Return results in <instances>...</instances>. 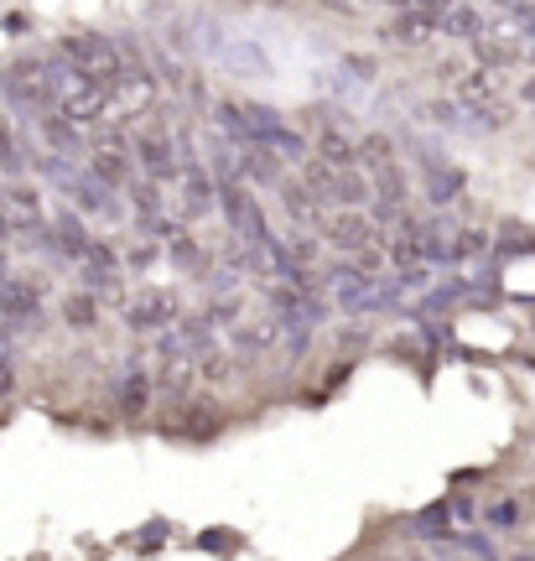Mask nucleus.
I'll return each instance as SVG.
<instances>
[{"mask_svg": "<svg viewBox=\"0 0 535 561\" xmlns=\"http://www.w3.org/2000/svg\"><path fill=\"white\" fill-rule=\"evenodd\" d=\"M62 73H68V62L62 58H21V62H11V68L0 73V89H5V100L16 104V110L47 115V110L58 104Z\"/></svg>", "mask_w": 535, "mask_h": 561, "instance_id": "nucleus-1", "label": "nucleus"}, {"mask_svg": "<svg viewBox=\"0 0 535 561\" xmlns=\"http://www.w3.org/2000/svg\"><path fill=\"white\" fill-rule=\"evenodd\" d=\"M58 58L68 62L73 73H83V79H94V83H119L130 73L125 47H119L115 37H104V32H68V37L58 42Z\"/></svg>", "mask_w": 535, "mask_h": 561, "instance_id": "nucleus-2", "label": "nucleus"}, {"mask_svg": "<svg viewBox=\"0 0 535 561\" xmlns=\"http://www.w3.org/2000/svg\"><path fill=\"white\" fill-rule=\"evenodd\" d=\"M318 240L328 244L333 255H343V261H358V255H369V250L385 244V224H379L369 208H333V214L322 219Z\"/></svg>", "mask_w": 535, "mask_h": 561, "instance_id": "nucleus-3", "label": "nucleus"}, {"mask_svg": "<svg viewBox=\"0 0 535 561\" xmlns=\"http://www.w3.org/2000/svg\"><path fill=\"white\" fill-rule=\"evenodd\" d=\"M167 214L178 224H198L218 214V178H208L198 161H182L178 178L167 182Z\"/></svg>", "mask_w": 535, "mask_h": 561, "instance_id": "nucleus-4", "label": "nucleus"}, {"mask_svg": "<svg viewBox=\"0 0 535 561\" xmlns=\"http://www.w3.org/2000/svg\"><path fill=\"white\" fill-rule=\"evenodd\" d=\"M83 172H89L94 182H104L110 193H125V187L140 178L136 151H130V136L110 130V136L89 140V151H83Z\"/></svg>", "mask_w": 535, "mask_h": 561, "instance_id": "nucleus-5", "label": "nucleus"}, {"mask_svg": "<svg viewBox=\"0 0 535 561\" xmlns=\"http://www.w3.org/2000/svg\"><path fill=\"white\" fill-rule=\"evenodd\" d=\"M182 318L178 291H161V286H140L125 297V328L136 339H151V333H172V322Z\"/></svg>", "mask_w": 535, "mask_h": 561, "instance_id": "nucleus-6", "label": "nucleus"}, {"mask_svg": "<svg viewBox=\"0 0 535 561\" xmlns=\"http://www.w3.org/2000/svg\"><path fill=\"white\" fill-rule=\"evenodd\" d=\"M0 229L5 234H37V229H47V198H42L37 182L11 178L0 187Z\"/></svg>", "mask_w": 535, "mask_h": 561, "instance_id": "nucleus-7", "label": "nucleus"}, {"mask_svg": "<svg viewBox=\"0 0 535 561\" xmlns=\"http://www.w3.org/2000/svg\"><path fill=\"white\" fill-rule=\"evenodd\" d=\"M130 151H136V167H140V178H151V182H172L178 178V136L172 130H161V125H140L136 136H130Z\"/></svg>", "mask_w": 535, "mask_h": 561, "instance_id": "nucleus-8", "label": "nucleus"}, {"mask_svg": "<svg viewBox=\"0 0 535 561\" xmlns=\"http://www.w3.org/2000/svg\"><path fill=\"white\" fill-rule=\"evenodd\" d=\"M161 100V83L157 73L146 68H130L119 83H110V121H146Z\"/></svg>", "mask_w": 535, "mask_h": 561, "instance_id": "nucleus-9", "label": "nucleus"}, {"mask_svg": "<svg viewBox=\"0 0 535 561\" xmlns=\"http://www.w3.org/2000/svg\"><path fill=\"white\" fill-rule=\"evenodd\" d=\"M42 312H47V301H42L37 280H26V276L0 280V322H5L11 333H32L42 322Z\"/></svg>", "mask_w": 535, "mask_h": 561, "instance_id": "nucleus-10", "label": "nucleus"}, {"mask_svg": "<svg viewBox=\"0 0 535 561\" xmlns=\"http://www.w3.org/2000/svg\"><path fill=\"white\" fill-rule=\"evenodd\" d=\"M276 203H281V214L292 219V229H322V219L333 214V208H328V203H322L301 178H281L276 182Z\"/></svg>", "mask_w": 535, "mask_h": 561, "instance_id": "nucleus-11", "label": "nucleus"}, {"mask_svg": "<svg viewBox=\"0 0 535 561\" xmlns=\"http://www.w3.org/2000/svg\"><path fill=\"white\" fill-rule=\"evenodd\" d=\"M525 53H531V42L520 37L515 26H483V37L474 42V58L483 62V68H515V62H525Z\"/></svg>", "mask_w": 535, "mask_h": 561, "instance_id": "nucleus-12", "label": "nucleus"}, {"mask_svg": "<svg viewBox=\"0 0 535 561\" xmlns=\"http://www.w3.org/2000/svg\"><path fill=\"white\" fill-rule=\"evenodd\" d=\"M79 276H83V286H94V291H115L119 280H125V255H119V244L94 240L89 255L79 261Z\"/></svg>", "mask_w": 535, "mask_h": 561, "instance_id": "nucleus-13", "label": "nucleus"}, {"mask_svg": "<svg viewBox=\"0 0 535 561\" xmlns=\"http://www.w3.org/2000/svg\"><path fill=\"white\" fill-rule=\"evenodd\" d=\"M151 401H157V385H151V369H146V364L125 369V375L115 380L119 416H146V411H151Z\"/></svg>", "mask_w": 535, "mask_h": 561, "instance_id": "nucleus-14", "label": "nucleus"}, {"mask_svg": "<svg viewBox=\"0 0 535 561\" xmlns=\"http://www.w3.org/2000/svg\"><path fill=\"white\" fill-rule=\"evenodd\" d=\"M62 193H68V203H73V214H89V219H104V214H115V193H110L104 182H94L89 172L68 178V182H62Z\"/></svg>", "mask_w": 535, "mask_h": 561, "instance_id": "nucleus-15", "label": "nucleus"}, {"mask_svg": "<svg viewBox=\"0 0 535 561\" xmlns=\"http://www.w3.org/2000/svg\"><path fill=\"white\" fill-rule=\"evenodd\" d=\"M239 157V182H255V187H276L281 182V157L265 146H235Z\"/></svg>", "mask_w": 535, "mask_h": 561, "instance_id": "nucleus-16", "label": "nucleus"}, {"mask_svg": "<svg viewBox=\"0 0 535 561\" xmlns=\"http://www.w3.org/2000/svg\"><path fill=\"white\" fill-rule=\"evenodd\" d=\"M125 193H130V214L140 219V229H151V224L167 219V187H161V182L136 178Z\"/></svg>", "mask_w": 535, "mask_h": 561, "instance_id": "nucleus-17", "label": "nucleus"}, {"mask_svg": "<svg viewBox=\"0 0 535 561\" xmlns=\"http://www.w3.org/2000/svg\"><path fill=\"white\" fill-rule=\"evenodd\" d=\"M58 318L73 328V333H89V328H100V297L89 291V286H79V291H68V297L58 301Z\"/></svg>", "mask_w": 535, "mask_h": 561, "instance_id": "nucleus-18", "label": "nucleus"}, {"mask_svg": "<svg viewBox=\"0 0 535 561\" xmlns=\"http://www.w3.org/2000/svg\"><path fill=\"white\" fill-rule=\"evenodd\" d=\"M312 157L333 161V167H358V140L349 130H338V125H322L318 140H312Z\"/></svg>", "mask_w": 535, "mask_h": 561, "instance_id": "nucleus-19", "label": "nucleus"}, {"mask_svg": "<svg viewBox=\"0 0 535 561\" xmlns=\"http://www.w3.org/2000/svg\"><path fill=\"white\" fill-rule=\"evenodd\" d=\"M478 520L489 525V530H520L525 525V494H499L478 510Z\"/></svg>", "mask_w": 535, "mask_h": 561, "instance_id": "nucleus-20", "label": "nucleus"}, {"mask_svg": "<svg viewBox=\"0 0 535 561\" xmlns=\"http://www.w3.org/2000/svg\"><path fill=\"white\" fill-rule=\"evenodd\" d=\"M119 255H125V271H130V276H146V271H151V265L167 255V244H161L157 234L146 229V234H136L130 244H119Z\"/></svg>", "mask_w": 535, "mask_h": 561, "instance_id": "nucleus-21", "label": "nucleus"}, {"mask_svg": "<svg viewBox=\"0 0 535 561\" xmlns=\"http://www.w3.org/2000/svg\"><path fill=\"white\" fill-rule=\"evenodd\" d=\"M53 234H58V250L68 255V261H83L89 244H94V234L83 229V214H62V219L53 224Z\"/></svg>", "mask_w": 535, "mask_h": 561, "instance_id": "nucleus-22", "label": "nucleus"}, {"mask_svg": "<svg viewBox=\"0 0 535 561\" xmlns=\"http://www.w3.org/2000/svg\"><path fill=\"white\" fill-rule=\"evenodd\" d=\"M442 32V16L436 11H421V5H406L396 21V37L400 42H432Z\"/></svg>", "mask_w": 535, "mask_h": 561, "instance_id": "nucleus-23", "label": "nucleus"}, {"mask_svg": "<svg viewBox=\"0 0 535 561\" xmlns=\"http://www.w3.org/2000/svg\"><path fill=\"white\" fill-rule=\"evenodd\" d=\"M442 32H447V37H457V42H468V47H474V42L483 37V16H478L474 5H463V0H457L453 11H442Z\"/></svg>", "mask_w": 535, "mask_h": 561, "instance_id": "nucleus-24", "label": "nucleus"}, {"mask_svg": "<svg viewBox=\"0 0 535 561\" xmlns=\"http://www.w3.org/2000/svg\"><path fill=\"white\" fill-rule=\"evenodd\" d=\"M193 359H198V380L203 385H229V380H235V359L218 348V339L208 343V348H198Z\"/></svg>", "mask_w": 535, "mask_h": 561, "instance_id": "nucleus-25", "label": "nucleus"}, {"mask_svg": "<svg viewBox=\"0 0 535 561\" xmlns=\"http://www.w3.org/2000/svg\"><path fill=\"white\" fill-rule=\"evenodd\" d=\"M390 161H400L390 136H364L358 140V167H364V172H379V167H390Z\"/></svg>", "mask_w": 535, "mask_h": 561, "instance_id": "nucleus-26", "label": "nucleus"}, {"mask_svg": "<svg viewBox=\"0 0 535 561\" xmlns=\"http://www.w3.org/2000/svg\"><path fill=\"white\" fill-rule=\"evenodd\" d=\"M510 26L535 47V5H515V11H510Z\"/></svg>", "mask_w": 535, "mask_h": 561, "instance_id": "nucleus-27", "label": "nucleus"}, {"mask_svg": "<svg viewBox=\"0 0 535 561\" xmlns=\"http://www.w3.org/2000/svg\"><path fill=\"white\" fill-rule=\"evenodd\" d=\"M406 5H421V11H436V16H442V11H453L457 0H406Z\"/></svg>", "mask_w": 535, "mask_h": 561, "instance_id": "nucleus-28", "label": "nucleus"}, {"mask_svg": "<svg viewBox=\"0 0 535 561\" xmlns=\"http://www.w3.org/2000/svg\"><path fill=\"white\" fill-rule=\"evenodd\" d=\"M535 520V494H525V525Z\"/></svg>", "mask_w": 535, "mask_h": 561, "instance_id": "nucleus-29", "label": "nucleus"}, {"mask_svg": "<svg viewBox=\"0 0 535 561\" xmlns=\"http://www.w3.org/2000/svg\"><path fill=\"white\" fill-rule=\"evenodd\" d=\"M494 5H504V11H515V5H535V0H494Z\"/></svg>", "mask_w": 535, "mask_h": 561, "instance_id": "nucleus-30", "label": "nucleus"}, {"mask_svg": "<svg viewBox=\"0 0 535 561\" xmlns=\"http://www.w3.org/2000/svg\"><path fill=\"white\" fill-rule=\"evenodd\" d=\"M525 100H535V79H525Z\"/></svg>", "mask_w": 535, "mask_h": 561, "instance_id": "nucleus-31", "label": "nucleus"}, {"mask_svg": "<svg viewBox=\"0 0 535 561\" xmlns=\"http://www.w3.org/2000/svg\"><path fill=\"white\" fill-rule=\"evenodd\" d=\"M510 561H535V551H520V557H510Z\"/></svg>", "mask_w": 535, "mask_h": 561, "instance_id": "nucleus-32", "label": "nucleus"}, {"mask_svg": "<svg viewBox=\"0 0 535 561\" xmlns=\"http://www.w3.org/2000/svg\"><path fill=\"white\" fill-rule=\"evenodd\" d=\"M396 561H426V557H396Z\"/></svg>", "mask_w": 535, "mask_h": 561, "instance_id": "nucleus-33", "label": "nucleus"}]
</instances>
